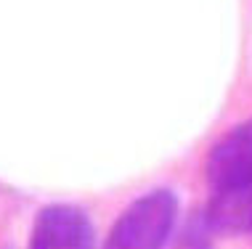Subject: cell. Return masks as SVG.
<instances>
[{
	"label": "cell",
	"mask_w": 252,
	"mask_h": 249,
	"mask_svg": "<svg viewBox=\"0 0 252 249\" xmlns=\"http://www.w3.org/2000/svg\"><path fill=\"white\" fill-rule=\"evenodd\" d=\"M178 218V196L167 188L138 196L120 212L101 249H165Z\"/></svg>",
	"instance_id": "obj_1"
},
{
	"label": "cell",
	"mask_w": 252,
	"mask_h": 249,
	"mask_svg": "<svg viewBox=\"0 0 252 249\" xmlns=\"http://www.w3.org/2000/svg\"><path fill=\"white\" fill-rule=\"evenodd\" d=\"M30 249H98L93 220L74 204L43 207L32 223Z\"/></svg>",
	"instance_id": "obj_2"
},
{
	"label": "cell",
	"mask_w": 252,
	"mask_h": 249,
	"mask_svg": "<svg viewBox=\"0 0 252 249\" xmlns=\"http://www.w3.org/2000/svg\"><path fill=\"white\" fill-rule=\"evenodd\" d=\"M204 175H207L210 191L252 183V119L228 130L210 149Z\"/></svg>",
	"instance_id": "obj_3"
},
{
	"label": "cell",
	"mask_w": 252,
	"mask_h": 249,
	"mask_svg": "<svg viewBox=\"0 0 252 249\" xmlns=\"http://www.w3.org/2000/svg\"><path fill=\"white\" fill-rule=\"evenodd\" d=\"M210 231L220 236H239L252 233V183L213 191L204 212Z\"/></svg>",
	"instance_id": "obj_4"
},
{
	"label": "cell",
	"mask_w": 252,
	"mask_h": 249,
	"mask_svg": "<svg viewBox=\"0 0 252 249\" xmlns=\"http://www.w3.org/2000/svg\"><path fill=\"white\" fill-rule=\"evenodd\" d=\"M167 249H213V231H210L204 215L189 220V223L183 225V231L178 233V239H175Z\"/></svg>",
	"instance_id": "obj_5"
}]
</instances>
